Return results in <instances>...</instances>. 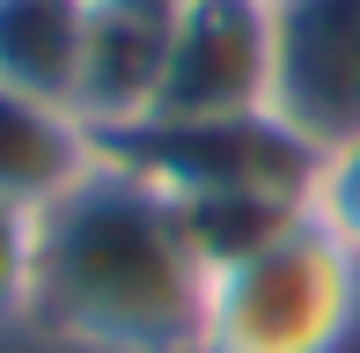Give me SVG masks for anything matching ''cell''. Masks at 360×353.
<instances>
[{
    "label": "cell",
    "instance_id": "cell-1",
    "mask_svg": "<svg viewBox=\"0 0 360 353\" xmlns=\"http://www.w3.org/2000/svg\"><path fill=\"white\" fill-rule=\"evenodd\" d=\"M199 316L206 258L184 206L103 148L67 199L37 214L30 324L81 353H199Z\"/></svg>",
    "mask_w": 360,
    "mask_h": 353
},
{
    "label": "cell",
    "instance_id": "cell-2",
    "mask_svg": "<svg viewBox=\"0 0 360 353\" xmlns=\"http://www.w3.org/2000/svg\"><path fill=\"white\" fill-rule=\"evenodd\" d=\"M360 258L316 214H294L265 243L206 272L199 353H353Z\"/></svg>",
    "mask_w": 360,
    "mask_h": 353
},
{
    "label": "cell",
    "instance_id": "cell-3",
    "mask_svg": "<svg viewBox=\"0 0 360 353\" xmlns=\"http://www.w3.org/2000/svg\"><path fill=\"white\" fill-rule=\"evenodd\" d=\"M103 148L147 169L169 199H302L309 206V176H316V148L272 110L206 118V125H140Z\"/></svg>",
    "mask_w": 360,
    "mask_h": 353
},
{
    "label": "cell",
    "instance_id": "cell-4",
    "mask_svg": "<svg viewBox=\"0 0 360 353\" xmlns=\"http://www.w3.org/2000/svg\"><path fill=\"white\" fill-rule=\"evenodd\" d=\"M280 8L272 0H184L169 15V67L147 125H206L272 110Z\"/></svg>",
    "mask_w": 360,
    "mask_h": 353
},
{
    "label": "cell",
    "instance_id": "cell-5",
    "mask_svg": "<svg viewBox=\"0 0 360 353\" xmlns=\"http://www.w3.org/2000/svg\"><path fill=\"white\" fill-rule=\"evenodd\" d=\"M272 118L316 155L360 133V0H280Z\"/></svg>",
    "mask_w": 360,
    "mask_h": 353
},
{
    "label": "cell",
    "instance_id": "cell-6",
    "mask_svg": "<svg viewBox=\"0 0 360 353\" xmlns=\"http://www.w3.org/2000/svg\"><path fill=\"white\" fill-rule=\"evenodd\" d=\"M162 67H169V15L140 8H89V52H81L74 118L96 140H125L155 118Z\"/></svg>",
    "mask_w": 360,
    "mask_h": 353
},
{
    "label": "cell",
    "instance_id": "cell-7",
    "mask_svg": "<svg viewBox=\"0 0 360 353\" xmlns=\"http://www.w3.org/2000/svg\"><path fill=\"white\" fill-rule=\"evenodd\" d=\"M96 155H103V140L67 103L0 89V206L44 214L52 199H67L81 176L96 169Z\"/></svg>",
    "mask_w": 360,
    "mask_h": 353
},
{
    "label": "cell",
    "instance_id": "cell-8",
    "mask_svg": "<svg viewBox=\"0 0 360 353\" xmlns=\"http://www.w3.org/2000/svg\"><path fill=\"white\" fill-rule=\"evenodd\" d=\"M89 52V0H0V89L67 103Z\"/></svg>",
    "mask_w": 360,
    "mask_h": 353
},
{
    "label": "cell",
    "instance_id": "cell-9",
    "mask_svg": "<svg viewBox=\"0 0 360 353\" xmlns=\"http://www.w3.org/2000/svg\"><path fill=\"white\" fill-rule=\"evenodd\" d=\"M309 214H316L323 229H331L338 243L360 258V133L316 155V176H309Z\"/></svg>",
    "mask_w": 360,
    "mask_h": 353
},
{
    "label": "cell",
    "instance_id": "cell-10",
    "mask_svg": "<svg viewBox=\"0 0 360 353\" xmlns=\"http://www.w3.org/2000/svg\"><path fill=\"white\" fill-rule=\"evenodd\" d=\"M37 295V214L0 206V324H30Z\"/></svg>",
    "mask_w": 360,
    "mask_h": 353
},
{
    "label": "cell",
    "instance_id": "cell-11",
    "mask_svg": "<svg viewBox=\"0 0 360 353\" xmlns=\"http://www.w3.org/2000/svg\"><path fill=\"white\" fill-rule=\"evenodd\" d=\"M89 8H140V15H176L184 0H89Z\"/></svg>",
    "mask_w": 360,
    "mask_h": 353
},
{
    "label": "cell",
    "instance_id": "cell-12",
    "mask_svg": "<svg viewBox=\"0 0 360 353\" xmlns=\"http://www.w3.org/2000/svg\"><path fill=\"white\" fill-rule=\"evenodd\" d=\"M272 8H280V0H272Z\"/></svg>",
    "mask_w": 360,
    "mask_h": 353
}]
</instances>
